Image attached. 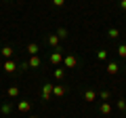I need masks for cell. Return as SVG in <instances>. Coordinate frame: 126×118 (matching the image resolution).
<instances>
[{"label":"cell","instance_id":"obj_1","mask_svg":"<svg viewBox=\"0 0 126 118\" xmlns=\"http://www.w3.org/2000/svg\"><path fill=\"white\" fill-rule=\"evenodd\" d=\"M63 57H65V55H63V51H61V46H59V49H55L53 53H50V57H48V61L53 65H59V63H63Z\"/></svg>","mask_w":126,"mask_h":118},{"label":"cell","instance_id":"obj_2","mask_svg":"<svg viewBox=\"0 0 126 118\" xmlns=\"http://www.w3.org/2000/svg\"><path fill=\"white\" fill-rule=\"evenodd\" d=\"M53 89H55V84H50V82H46V84L42 86L40 95H42V99H44V101H50V97H53Z\"/></svg>","mask_w":126,"mask_h":118},{"label":"cell","instance_id":"obj_3","mask_svg":"<svg viewBox=\"0 0 126 118\" xmlns=\"http://www.w3.org/2000/svg\"><path fill=\"white\" fill-rule=\"evenodd\" d=\"M76 65H78L76 55H65V57H63V68H76Z\"/></svg>","mask_w":126,"mask_h":118},{"label":"cell","instance_id":"obj_4","mask_svg":"<svg viewBox=\"0 0 126 118\" xmlns=\"http://www.w3.org/2000/svg\"><path fill=\"white\" fill-rule=\"evenodd\" d=\"M17 110L21 114H27L32 110V101H25V99H21V101H17Z\"/></svg>","mask_w":126,"mask_h":118},{"label":"cell","instance_id":"obj_5","mask_svg":"<svg viewBox=\"0 0 126 118\" xmlns=\"http://www.w3.org/2000/svg\"><path fill=\"white\" fill-rule=\"evenodd\" d=\"M44 40H46V44H48V46H53V49H59V36H57V34H48Z\"/></svg>","mask_w":126,"mask_h":118},{"label":"cell","instance_id":"obj_6","mask_svg":"<svg viewBox=\"0 0 126 118\" xmlns=\"http://www.w3.org/2000/svg\"><path fill=\"white\" fill-rule=\"evenodd\" d=\"M2 70H4V72H9V74H13V72H17V63H15L13 59H6L4 65H2Z\"/></svg>","mask_w":126,"mask_h":118},{"label":"cell","instance_id":"obj_7","mask_svg":"<svg viewBox=\"0 0 126 118\" xmlns=\"http://www.w3.org/2000/svg\"><path fill=\"white\" fill-rule=\"evenodd\" d=\"M65 93H67V89H65V86H61V84H55V89H53V95H55V97H63Z\"/></svg>","mask_w":126,"mask_h":118},{"label":"cell","instance_id":"obj_8","mask_svg":"<svg viewBox=\"0 0 126 118\" xmlns=\"http://www.w3.org/2000/svg\"><path fill=\"white\" fill-rule=\"evenodd\" d=\"M99 112L103 114V116L111 114V103H109V101H103V103H101V108H99Z\"/></svg>","mask_w":126,"mask_h":118},{"label":"cell","instance_id":"obj_9","mask_svg":"<svg viewBox=\"0 0 126 118\" xmlns=\"http://www.w3.org/2000/svg\"><path fill=\"white\" fill-rule=\"evenodd\" d=\"M118 72H120V65H118L116 61H109V63H107V74L113 76V74H118Z\"/></svg>","mask_w":126,"mask_h":118},{"label":"cell","instance_id":"obj_10","mask_svg":"<svg viewBox=\"0 0 126 118\" xmlns=\"http://www.w3.org/2000/svg\"><path fill=\"white\" fill-rule=\"evenodd\" d=\"M0 55L4 59H11L13 57V46H2V49H0Z\"/></svg>","mask_w":126,"mask_h":118},{"label":"cell","instance_id":"obj_11","mask_svg":"<svg viewBox=\"0 0 126 118\" xmlns=\"http://www.w3.org/2000/svg\"><path fill=\"white\" fill-rule=\"evenodd\" d=\"M94 99H97V91H93V89L84 91V101H94Z\"/></svg>","mask_w":126,"mask_h":118},{"label":"cell","instance_id":"obj_12","mask_svg":"<svg viewBox=\"0 0 126 118\" xmlns=\"http://www.w3.org/2000/svg\"><path fill=\"white\" fill-rule=\"evenodd\" d=\"M27 63H30V68H38V65H40L42 61H40V57H38V55H32Z\"/></svg>","mask_w":126,"mask_h":118},{"label":"cell","instance_id":"obj_13","mask_svg":"<svg viewBox=\"0 0 126 118\" xmlns=\"http://www.w3.org/2000/svg\"><path fill=\"white\" fill-rule=\"evenodd\" d=\"M38 51H40V46H38L36 42H30V44H27V53L30 55H38Z\"/></svg>","mask_w":126,"mask_h":118},{"label":"cell","instance_id":"obj_14","mask_svg":"<svg viewBox=\"0 0 126 118\" xmlns=\"http://www.w3.org/2000/svg\"><path fill=\"white\" fill-rule=\"evenodd\" d=\"M6 93H9L11 99H15V97H19V86H9V91H6Z\"/></svg>","mask_w":126,"mask_h":118},{"label":"cell","instance_id":"obj_15","mask_svg":"<svg viewBox=\"0 0 126 118\" xmlns=\"http://www.w3.org/2000/svg\"><path fill=\"white\" fill-rule=\"evenodd\" d=\"M57 36H59V40H65L69 34H67V30H65V27H59V30H57Z\"/></svg>","mask_w":126,"mask_h":118},{"label":"cell","instance_id":"obj_16","mask_svg":"<svg viewBox=\"0 0 126 118\" xmlns=\"http://www.w3.org/2000/svg\"><path fill=\"white\" fill-rule=\"evenodd\" d=\"M107 36H109V38H111V40H116V38H118V36H120V32H118L116 27H109V30H107Z\"/></svg>","mask_w":126,"mask_h":118},{"label":"cell","instance_id":"obj_17","mask_svg":"<svg viewBox=\"0 0 126 118\" xmlns=\"http://www.w3.org/2000/svg\"><path fill=\"white\" fill-rule=\"evenodd\" d=\"M11 110H13V103H2L0 105V112L2 114H11Z\"/></svg>","mask_w":126,"mask_h":118},{"label":"cell","instance_id":"obj_18","mask_svg":"<svg viewBox=\"0 0 126 118\" xmlns=\"http://www.w3.org/2000/svg\"><path fill=\"white\" fill-rule=\"evenodd\" d=\"M63 76H65V68H57L55 70V78H57V80H61Z\"/></svg>","mask_w":126,"mask_h":118},{"label":"cell","instance_id":"obj_19","mask_svg":"<svg viewBox=\"0 0 126 118\" xmlns=\"http://www.w3.org/2000/svg\"><path fill=\"white\" fill-rule=\"evenodd\" d=\"M118 55L126 59V44H120V46H118Z\"/></svg>","mask_w":126,"mask_h":118},{"label":"cell","instance_id":"obj_20","mask_svg":"<svg viewBox=\"0 0 126 118\" xmlns=\"http://www.w3.org/2000/svg\"><path fill=\"white\" fill-rule=\"evenodd\" d=\"M97 59L105 61V59H107V51H97Z\"/></svg>","mask_w":126,"mask_h":118},{"label":"cell","instance_id":"obj_21","mask_svg":"<svg viewBox=\"0 0 126 118\" xmlns=\"http://www.w3.org/2000/svg\"><path fill=\"white\" fill-rule=\"evenodd\" d=\"M116 105L122 110V112H126V99H118V103H116Z\"/></svg>","mask_w":126,"mask_h":118},{"label":"cell","instance_id":"obj_22","mask_svg":"<svg viewBox=\"0 0 126 118\" xmlns=\"http://www.w3.org/2000/svg\"><path fill=\"white\" fill-rule=\"evenodd\" d=\"M99 97H101L103 101H107V99H109L111 95H109V91H101V93H99Z\"/></svg>","mask_w":126,"mask_h":118},{"label":"cell","instance_id":"obj_23","mask_svg":"<svg viewBox=\"0 0 126 118\" xmlns=\"http://www.w3.org/2000/svg\"><path fill=\"white\" fill-rule=\"evenodd\" d=\"M53 4L59 9V6H63V4H65V0H53Z\"/></svg>","mask_w":126,"mask_h":118},{"label":"cell","instance_id":"obj_24","mask_svg":"<svg viewBox=\"0 0 126 118\" xmlns=\"http://www.w3.org/2000/svg\"><path fill=\"white\" fill-rule=\"evenodd\" d=\"M19 70H30V63H27V61H23V63L19 65Z\"/></svg>","mask_w":126,"mask_h":118},{"label":"cell","instance_id":"obj_25","mask_svg":"<svg viewBox=\"0 0 126 118\" xmlns=\"http://www.w3.org/2000/svg\"><path fill=\"white\" fill-rule=\"evenodd\" d=\"M120 6H122L124 11H126V0H120Z\"/></svg>","mask_w":126,"mask_h":118},{"label":"cell","instance_id":"obj_26","mask_svg":"<svg viewBox=\"0 0 126 118\" xmlns=\"http://www.w3.org/2000/svg\"><path fill=\"white\" fill-rule=\"evenodd\" d=\"M124 19H126V11H124Z\"/></svg>","mask_w":126,"mask_h":118},{"label":"cell","instance_id":"obj_27","mask_svg":"<svg viewBox=\"0 0 126 118\" xmlns=\"http://www.w3.org/2000/svg\"><path fill=\"white\" fill-rule=\"evenodd\" d=\"M0 49H2V42H0Z\"/></svg>","mask_w":126,"mask_h":118},{"label":"cell","instance_id":"obj_28","mask_svg":"<svg viewBox=\"0 0 126 118\" xmlns=\"http://www.w3.org/2000/svg\"><path fill=\"white\" fill-rule=\"evenodd\" d=\"M32 118H38V116H32Z\"/></svg>","mask_w":126,"mask_h":118},{"label":"cell","instance_id":"obj_29","mask_svg":"<svg viewBox=\"0 0 126 118\" xmlns=\"http://www.w3.org/2000/svg\"><path fill=\"white\" fill-rule=\"evenodd\" d=\"M0 105H2V101H0Z\"/></svg>","mask_w":126,"mask_h":118}]
</instances>
